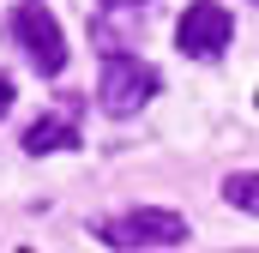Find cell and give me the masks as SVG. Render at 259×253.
<instances>
[{"instance_id": "52a82bcc", "label": "cell", "mask_w": 259, "mask_h": 253, "mask_svg": "<svg viewBox=\"0 0 259 253\" xmlns=\"http://www.w3.org/2000/svg\"><path fill=\"white\" fill-rule=\"evenodd\" d=\"M12 97H18V91H12V78H6V72H0V115H6V109H12Z\"/></svg>"}, {"instance_id": "3957f363", "label": "cell", "mask_w": 259, "mask_h": 253, "mask_svg": "<svg viewBox=\"0 0 259 253\" xmlns=\"http://www.w3.org/2000/svg\"><path fill=\"white\" fill-rule=\"evenodd\" d=\"M12 36H18V49L30 55V66H36L42 78H61V72H66V36H61L55 12H49L42 0L12 6Z\"/></svg>"}, {"instance_id": "277c9868", "label": "cell", "mask_w": 259, "mask_h": 253, "mask_svg": "<svg viewBox=\"0 0 259 253\" xmlns=\"http://www.w3.org/2000/svg\"><path fill=\"white\" fill-rule=\"evenodd\" d=\"M229 36H235V18H229L223 0H193V6L181 12V24H175V43H181V55H193V61H217V55L229 49Z\"/></svg>"}, {"instance_id": "ba28073f", "label": "cell", "mask_w": 259, "mask_h": 253, "mask_svg": "<svg viewBox=\"0 0 259 253\" xmlns=\"http://www.w3.org/2000/svg\"><path fill=\"white\" fill-rule=\"evenodd\" d=\"M109 6H145V0H109Z\"/></svg>"}, {"instance_id": "8992f818", "label": "cell", "mask_w": 259, "mask_h": 253, "mask_svg": "<svg viewBox=\"0 0 259 253\" xmlns=\"http://www.w3.org/2000/svg\"><path fill=\"white\" fill-rule=\"evenodd\" d=\"M223 199H229L235 211H253V217H259V169H235V175H223Z\"/></svg>"}, {"instance_id": "7a4b0ae2", "label": "cell", "mask_w": 259, "mask_h": 253, "mask_svg": "<svg viewBox=\"0 0 259 253\" xmlns=\"http://www.w3.org/2000/svg\"><path fill=\"white\" fill-rule=\"evenodd\" d=\"M157 66H145L139 55H103V78H97V103L109 115H139L157 97Z\"/></svg>"}, {"instance_id": "6da1fadb", "label": "cell", "mask_w": 259, "mask_h": 253, "mask_svg": "<svg viewBox=\"0 0 259 253\" xmlns=\"http://www.w3.org/2000/svg\"><path fill=\"white\" fill-rule=\"evenodd\" d=\"M97 241H109V247H175V241H187V217L181 211H163V205H133V211H115V217H103L97 223Z\"/></svg>"}, {"instance_id": "5b68a950", "label": "cell", "mask_w": 259, "mask_h": 253, "mask_svg": "<svg viewBox=\"0 0 259 253\" xmlns=\"http://www.w3.org/2000/svg\"><path fill=\"white\" fill-rule=\"evenodd\" d=\"M66 145H78L72 115H42V121H30V133H24V151H30V157H42V151H66Z\"/></svg>"}]
</instances>
